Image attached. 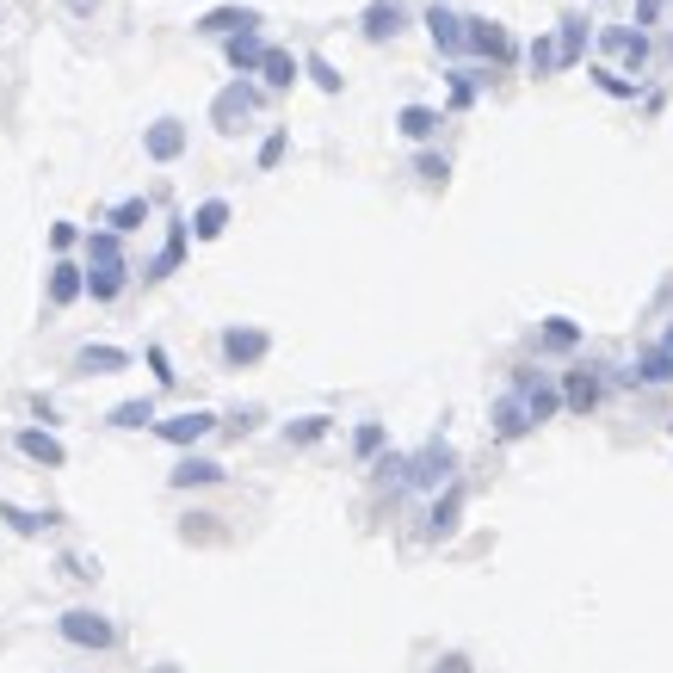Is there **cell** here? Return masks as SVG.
Wrapping results in <instances>:
<instances>
[{
  "mask_svg": "<svg viewBox=\"0 0 673 673\" xmlns=\"http://www.w3.org/2000/svg\"><path fill=\"white\" fill-rule=\"evenodd\" d=\"M581 340V328L569 322V315H550V322H544V346H575Z\"/></svg>",
  "mask_w": 673,
  "mask_h": 673,
  "instance_id": "cell-33",
  "label": "cell"
},
{
  "mask_svg": "<svg viewBox=\"0 0 673 673\" xmlns=\"http://www.w3.org/2000/svg\"><path fill=\"white\" fill-rule=\"evenodd\" d=\"M525 427H531L525 396H501V402H494V433H501V439H519Z\"/></svg>",
  "mask_w": 673,
  "mask_h": 673,
  "instance_id": "cell-17",
  "label": "cell"
},
{
  "mask_svg": "<svg viewBox=\"0 0 673 673\" xmlns=\"http://www.w3.org/2000/svg\"><path fill=\"white\" fill-rule=\"evenodd\" d=\"M581 44H587L581 19H562V38H556V62H562V68H575V62H581Z\"/></svg>",
  "mask_w": 673,
  "mask_h": 673,
  "instance_id": "cell-26",
  "label": "cell"
},
{
  "mask_svg": "<svg viewBox=\"0 0 673 673\" xmlns=\"http://www.w3.org/2000/svg\"><path fill=\"white\" fill-rule=\"evenodd\" d=\"M352 451H359V457H377L383 451V427H377V420H365V427L352 433Z\"/></svg>",
  "mask_w": 673,
  "mask_h": 673,
  "instance_id": "cell-34",
  "label": "cell"
},
{
  "mask_svg": "<svg viewBox=\"0 0 673 673\" xmlns=\"http://www.w3.org/2000/svg\"><path fill=\"white\" fill-rule=\"evenodd\" d=\"M451 464H457L451 445H439V439H433L420 457H408V482H414V488H439V482H451Z\"/></svg>",
  "mask_w": 673,
  "mask_h": 673,
  "instance_id": "cell-5",
  "label": "cell"
},
{
  "mask_svg": "<svg viewBox=\"0 0 673 673\" xmlns=\"http://www.w3.org/2000/svg\"><path fill=\"white\" fill-rule=\"evenodd\" d=\"M0 519H7L13 531H25V538H31V531H44L56 513H25V507H7V501H0Z\"/></svg>",
  "mask_w": 673,
  "mask_h": 673,
  "instance_id": "cell-30",
  "label": "cell"
},
{
  "mask_svg": "<svg viewBox=\"0 0 673 673\" xmlns=\"http://www.w3.org/2000/svg\"><path fill=\"white\" fill-rule=\"evenodd\" d=\"M513 396H525V414H531V427H538V420H550V414L562 408V396H556V389H544V383H531V389H513Z\"/></svg>",
  "mask_w": 673,
  "mask_h": 673,
  "instance_id": "cell-24",
  "label": "cell"
},
{
  "mask_svg": "<svg viewBox=\"0 0 673 673\" xmlns=\"http://www.w3.org/2000/svg\"><path fill=\"white\" fill-rule=\"evenodd\" d=\"M229 68H241V75H260V62H266V44L254 38V31H241V38H229Z\"/></svg>",
  "mask_w": 673,
  "mask_h": 673,
  "instance_id": "cell-16",
  "label": "cell"
},
{
  "mask_svg": "<svg viewBox=\"0 0 673 673\" xmlns=\"http://www.w3.org/2000/svg\"><path fill=\"white\" fill-rule=\"evenodd\" d=\"M112 427H130V433L136 427H155V402H118L112 408Z\"/></svg>",
  "mask_w": 673,
  "mask_h": 673,
  "instance_id": "cell-29",
  "label": "cell"
},
{
  "mask_svg": "<svg viewBox=\"0 0 673 673\" xmlns=\"http://www.w3.org/2000/svg\"><path fill=\"white\" fill-rule=\"evenodd\" d=\"M278 161H285V130H272L260 143V167H278Z\"/></svg>",
  "mask_w": 673,
  "mask_h": 673,
  "instance_id": "cell-39",
  "label": "cell"
},
{
  "mask_svg": "<svg viewBox=\"0 0 673 673\" xmlns=\"http://www.w3.org/2000/svg\"><path fill=\"white\" fill-rule=\"evenodd\" d=\"M593 81H599V93H612V99H630V93H636V81L612 75V68H593Z\"/></svg>",
  "mask_w": 673,
  "mask_h": 673,
  "instance_id": "cell-36",
  "label": "cell"
},
{
  "mask_svg": "<svg viewBox=\"0 0 673 673\" xmlns=\"http://www.w3.org/2000/svg\"><path fill=\"white\" fill-rule=\"evenodd\" d=\"M599 44H606L612 56H624V62H630V75L649 62V38H643V25H636V31H630V25H606V38H599Z\"/></svg>",
  "mask_w": 673,
  "mask_h": 673,
  "instance_id": "cell-9",
  "label": "cell"
},
{
  "mask_svg": "<svg viewBox=\"0 0 673 673\" xmlns=\"http://www.w3.org/2000/svg\"><path fill=\"white\" fill-rule=\"evenodd\" d=\"M322 433H328V414H303L297 427H285V439H291V445H315Z\"/></svg>",
  "mask_w": 673,
  "mask_h": 673,
  "instance_id": "cell-32",
  "label": "cell"
},
{
  "mask_svg": "<svg viewBox=\"0 0 673 673\" xmlns=\"http://www.w3.org/2000/svg\"><path fill=\"white\" fill-rule=\"evenodd\" d=\"M525 56H531V75H556V68H562V62H556V38H531Z\"/></svg>",
  "mask_w": 673,
  "mask_h": 673,
  "instance_id": "cell-31",
  "label": "cell"
},
{
  "mask_svg": "<svg viewBox=\"0 0 673 673\" xmlns=\"http://www.w3.org/2000/svg\"><path fill=\"white\" fill-rule=\"evenodd\" d=\"M81 291H87V272H81V266H68V260H56V266H50V303H56V309H68Z\"/></svg>",
  "mask_w": 673,
  "mask_h": 673,
  "instance_id": "cell-13",
  "label": "cell"
},
{
  "mask_svg": "<svg viewBox=\"0 0 673 673\" xmlns=\"http://www.w3.org/2000/svg\"><path fill=\"white\" fill-rule=\"evenodd\" d=\"M75 365L93 371V377H112V371H130V352H124V346H81Z\"/></svg>",
  "mask_w": 673,
  "mask_h": 673,
  "instance_id": "cell-12",
  "label": "cell"
},
{
  "mask_svg": "<svg viewBox=\"0 0 673 673\" xmlns=\"http://www.w3.org/2000/svg\"><path fill=\"white\" fill-rule=\"evenodd\" d=\"M562 402H569L575 414H587L599 402V377L593 371H569V383H562Z\"/></svg>",
  "mask_w": 673,
  "mask_h": 673,
  "instance_id": "cell-20",
  "label": "cell"
},
{
  "mask_svg": "<svg viewBox=\"0 0 673 673\" xmlns=\"http://www.w3.org/2000/svg\"><path fill=\"white\" fill-rule=\"evenodd\" d=\"M155 673H180V667H155Z\"/></svg>",
  "mask_w": 673,
  "mask_h": 673,
  "instance_id": "cell-44",
  "label": "cell"
},
{
  "mask_svg": "<svg viewBox=\"0 0 673 673\" xmlns=\"http://www.w3.org/2000/svg\"><path fill=\"white\" fill-rule=\"evenodd\" d=\"M254 25H260L254 7H210L198 19V31H210V38H241V31H254Z\"/></svg>",
  "mask_w": 673,
  "mask_h": 673,
  "instance_id": "cell-8",
  "label": "cell"
},
{
  "mask_svg": "<svg viewBox=\"0 0 673 673\" xmlns=\"http://www.w3.org/2000/svg\"><path fill=\"white\" fill-rule=\"evenodd\" d=\"M427 31H433L439 50H464V19H457L451 7H433V13H427Z\"/></svg>",
  "mask_w": 673,
  "mask_h": 673,
  "instance_id": "cell-18",
  "label": "cell"
},
{
  "mask_svg": "<svg viewBox=\"0 0 673 673\" xmlns=\"http://www.w3.org/2000/svg\"><path fill=\"white\" fill-rule=\"evenodd\" d=\"M186 229H192L198 241H217V235L229 229V204H223V198H204V204L192 210V223H186Z\"/></svg>",
  "mask_w": 673,
  "mask_h": 673,
  "instance_id": "cell-14",
  "label": "cell"
},
{
  "mask_svg": "<svg viewBox=\"0 0 673 673\" xmlns=\"http://www.w3.org/2000/svg\"><path fill=\"white\" fill-rule=\"evenodd\" d=\"M87 291L99 297V303H112L118 291H124V247H118V235L112 229H99V235H87Z\"/></svg>",
  "mask_w": 673,
  "mask_h": 673,
  "instance_id": "cell-1",
  "label": "cell"
},
{
  "mask_svg": "<svg viewBox=\"0 0 673 673\" xmlns=\"http://www.w3.org/2000/svg\"><path fill=\"white\" fill-rule=\"evenodd\" d=\"M661 346H667V352H673V328H667V340H661Z\"/></svg>",
  "mask_w": 673,
  "mask_h": 673,
  "instance_id": "cell-43",
  "label": "cell"
},
{
  "mask_svg": "<svg viewBox=\"0 0 673 673\" xmlns=\"http://www.w3.org/2000/svg\"><path fill=\"white\" fill-rule=\"evenodd\" d=\"M636 377H643V383H673V352L667 346H649L643 365H636Z\"/></svg>",
  "mask_w": 673,
  "mask_h": 673,
  "instance_id": "cell-25",
  "label": "cell"
},
{
  "mask_svg": "<svg viewBox=\"0 0 673 673\" xmlns=\"http://www.w3.org/2000/svg\"><path fill=\"white\" fill-rule=\"evenodd\" d=\"M149 371H155V383H173V377H180V371L167 365V352H161V346H149Z\"/></svg>",
  "mask_w": 673,
  "mask_h": 673,
  "instance_id": "cell-40",
  "label": "cell"
},
{
  "mask_svg": "<svg viewBox=\"0 0 673 673\" xmlns=\"http://www.w3.org/2000/svg\"><path fill=\"white\" fill-rule=\"evenodd\" d=\"M19 451L31 457V464H50V470H62V464H68V451H62L50 433H38V427H25V433H19Z\"/></svg>",
  "mask_w": 673,
  "mask_h": 673,
  "instance_id": "cell-15",
  "label": "cell"
},
{
  "mask_svg": "<svg viewBox=\"0 0 673 673\" xmlns=\"http://www.w3.org/2000/svg\"><path fill=\"white\" fill-rule=\"evenodd\" d=\"M402 136H408V143H427V136L439 130V112H433V105H402Z\"/></svg>",
  "mask_w": 673,
  "mask_h": 673,
  "instance_id": "cell-21",
  "label": "cell"
},
{
  "mask_svg": "<svg viewBox=\"0 0 673 673\" xmlns=\"http://www.w3.org/2000/svg\"><path fill=\"white\" fill-rule=\"evenodd\" d=\"M266 346H272V340H266L260 328H229V334H223V359H229V365H254V359H266Z\"/></svg>",
  "mask_w": 673,
  "mask_h": 673,
  "instance_id": "cell-11",
  "label": "cell"
},
{
  "mask_svg": "<svg viewBox=\"0 0 673 673\" xmlns=\"http://www.w3.org/2000/svg\"><path fill=\"white\" fill-rule=\"evenodd\" d=\"M149 223V198H124L112 210V235H130V229H143Z\"/></svg>",
  "mask_w": 673,
  "mask_h": 673,
  "instance_id": "cell-27",
  "label": "cell"
},
{
  "mask_svg": "<svg viewBox=\"0 0 673 673\" xmlns=\"http://www.w3.org/2000/svg\"><path fill=\"white\" fill-rule=\"evenodd\" d=\"M408 25V7H402V0H371V7H365V38H396V31Z\"/></svg>",
  "mask_w": 673,
  "mask_h": 673,
  "instance_id": "cell-10",
  "label": "cell"
},
{
  "mask_svg": "<svg viewBox=\"0 0 673 673\" xmlns=\"http://www.w3.org/2000/svg\"><path fill=\"white\" fill-rule=\"evenodd\" d=\"M173 488H198V482H223V464H210V457H186L180 470L167 476Z\"/></svg>",
  "mask_w": 673,
  "mask_h": 673,
  "instance_id": "cell-23",
  "label": "cell"
},
{
  "mask_svg": "<svg viewBox=\"0 0 673 673\" xmlns=\"http://www.w3.org/2000/svg\"><path fill=\"white\" fill-rule=\"evenodd\" d=\"M476 81H482V75H470V68H457V75H451V105H457V112L476 99Z\"/></svg>",
  "mask_w": 673,
  "mask_h": 673,
  "instance_id": "cell-35",
  "label": "cell"
},
{
  "mask_svg": "<svg viewBox=\"0 0 673 673\" xmlns=\"http://www.w3.org/2000/svg\"><path fill=\"white\" fill-rule=\"evenodd\" d=\"M464 50H476L488 62H513V38L494 19H464Z\"/></svg>",
  "mask_w": 673,
  "mask_h": 673,
  "instance_id": "cell-4",
  "label": "cell"
},
{
  "mask_svg": "<svg viewBox=\"0 0 673 673\" xmlns=\"http://www.w3.org/2000/svg\"><path fill=\"white\" fill-rule=\"evenodd\" d=\"M210 427H217V414H210V408H192V414L155 420V439H167V445H192V439H204Z\"/></svg>",
  "mask_w": 673,
  "mask_h": 673,
  "instance_id": "cell-7",
  "label": "cell"
},
{
  "mask_svg": "<svg viewBox=\"0 0 673 673\" xmlns=\"http://www.w3.org/2000/svg\"><path fill=\"white\" fill-rule=\"evenodd\" d=\"M260 75H266V87H272V93H285V87L297 81V56H291V50H266Z\"/></svg>",
  "mask_w": 673,
  "mask_h": 673,
  "instance_id": "cell-22",
  "label": "cell"
},
{
  "mask_svg": "<svg viewBox=\"0 0 673 673\" xmlns=\"http://www.w3.org/2000/svg\"><path fill=\"white\" fill-rule=\"evenodd\" d=\"M180 254H186V223H173V229H167V247H161V260H155L149 278H167L173 266H180Z\"/></svg>",
  "mask_w": 673,
  "mask_h": 673,
  "instance_id": "cell-28",
  "label": "cell"
},
{
  "mask_svg": "<svg viewBox=\"0 0 673 673\" xmlns=\"http://www.w3.org/2000/svg\"><path fill=\"white\" fill-rule=\"evenodd\" d=\"M254 112H260V87H247V81H229L210 99V124L217 130H241V118H254Z\"/></svg>",
  "mask_w": 673,
  "mask_h": 673,
  "instance_id": "cell-3",
  "label": "cell"
},
{
  "mask_svg": "<svg viewBox=\"0 0 673 673\" xmlns=\"http://www.w3.org/2000/svg\"><path fill=\"white\" fill-rule=\"evenodd\" d=\"M433 673H470V655H445V661H439Z\"/></svg>",
  "mask_w": 673,
  "mask_h": 673,
  "instance_id": "cell-41",
  "label": "cell"
},
{
  "mask_svg": "<svg viewBox=\"0 0 673 673\" xmlns=\"http://www.w3.org/2000/svg\"><path fill=\"white\" fill-rule=\"evenodd\" d=\"M457 513H464V488L451 482L445 501H433V525H427V531H433V538H451V531H457Z\"/></svg>",
  "mask_w": 673,
  "mask_h": 673,
  "instance_id": "cell-19",
  "label": "cell"
},
{
  "mask_svg": "<svg viewBox=\"0 0 673 673\" xmlns=\"http://www.w3.org/2000/svg\"><path fill=\"white\" fill-rule=\"evenodd\" d=\"M636 19H643V25H649V19H655V0H636Z\"/></svg>",
  "mask_w": 673,
  "mask_h": 673,
  "instance_id": "cell-42",
  "label": "cell"
},
{
  "mask_svg": "<svg viewBox=\"0 0 673 673\" xmlns=\"http://www.w3.org/2000/svg\"><path fill=\"white\" fill-rule=\"evenodd\" d=\"M414 173H420V180H433V186H445V173H451V167H445V155H420V161H414Z\"/></svg>",
  "mask_w": 673,
  "mask_h": 673,
  "instance_id": "cell-37",
  "label": "cell"
},
{
  "mask_svg": "<svg viewBox=\"0 0 673 673\" xmlns=\"http://www.w3.org/2000/svg\"><path fill=\"white\" fill-rule=\"evenodd\" d=\"M56 636H62V643H75V649H112V643H118L112 618H99V612H87V606L62 612V618H56Z\"/></svg>",
  "mask_w": 673,
  "mask_h": 673,
  "instance_id": "cell-2",
  "label": "cell"
},
{
  "mask_svg": "<svg viewBox=\"0 0 673 673\" xmlns=\"http://www.w3.org/2000/svg\"><path fill=\"white\" fill-rule=\"evenodd\" d=\"M309 75H315V87H322V93H340V75H334L322 56H309Z\"/></svg>",
  "mask_w": 673,
  "mask_h": 673,
  "instance_id": "cell-38",
  "label": "cell"
},
{
  "mask_svg": "<svg viewBox=\"0 0 673 673\" xmlns=\"http://www.w3.org/2000/svg\"><path fill=\"white\" fill-rule=\"evenodd\" d=\"M143 155H149V161H180V155H186V124H180V118L149 124V130H143Z\"/></svg>",
  "mask_w": 673,
  "mask_h": 673,
  "instance_id": "cell-6",
  "label": "cell"
}]
</instances>
